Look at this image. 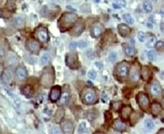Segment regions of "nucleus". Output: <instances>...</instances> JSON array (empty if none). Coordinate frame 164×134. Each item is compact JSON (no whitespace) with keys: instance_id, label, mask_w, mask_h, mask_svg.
I'll return each instance as SVG.
<instances>
[{"instance_id":"1","label":"nucleus","mask_w":164,"mask_h":134,"mask_svg":"<svg viewBox=\"0 0 164 134\" xmlns=\"http://www.w3.org/2000/svg\"><path fill=\"white\" fill-rule=\"evenodd\" d=\"M78 20V17L76 14L71 12H66L64 13L60 19L58 20V27L61 32H66L70 28L75 25V23Z\"/></svg>"},{"instance_id":"2","label":"nucleus","mask_w":164,"mask_h":134,"mask_svg":"<svg viewBox=\"0 0 164 134\" xmlns=\"http://www.w3.org/2000/svg\"><path fill=\"white\" fill-rule=\"evenodd\" d=\"M54 82V70L53 67H48L46 68L41 77V83L44 87H50Z\"/></svg>"},{"instance_id":"3","label":"nucleus","mask_w":164,"mask_h":134,"mask_svg":"<svg viewBox=\"0 0 164 134\" xmlns=\"http://www.w3.org/2000/svg\"><path fill=\"white\" fill-rule=\"evenodd\" d=\"M82 101L86 105H93L98 102V96L96 91L92 88H86L81 94Z\"/></svg>"},{"instance_id":"4","label":"nucleus","mask_w":164,"mask_h":134,"mask_svg":"<svg viewBox=\"0 0 164 134\" xmlns=\"http://www.w3.org/2000/svg\"><path fill=\"white\" fill-rule=\"evenodd\" d=\"M66 65L71 70H78L80 68V62L78 54L76 53H70L66 55Z\"/></svg>"},{"instance_id":"5","label":"nucleus","mask_w":164,"mask_h":134,"mask_svg":"<svg viewBox=\"0 0 164 134\" xmlns=\"http://www.w3.org/2000/svg\"><path fill=\"white\" fill-rule=\"evenodd\" d=\"M34 35L36 37V39H38V41L41 42L45 43L49 41V34H48L47 28L42 25H40L38 27L36 28Z\"/></svg>"},{"instance_id":"6","label":"nucleus","mask_w":164,"mask_h":134,"mask_svg":"<svg viewBox=\"0 0 164 134\" xmlns=\"http://www.w3.org/2000/svg\"><path fill=\"white\" fill-rule=\"evenodd\" d=\"M130 71V66L126 61L119 63L115 68V73L120 78H126Z\"/></svg>"},{"instance_id":"7","label":"nucleus","mask_w":164,"mask_h":134,"mask_svg":"<svg viewBox=\"0 0 164 134\" xmlns=\"http://www.w3.org/2000/svg\"><path fill=\"white\" fill-rule=\"evenodd\" d=\"M25 46L28 52H30L31 54H34L40 53L41 48L40 42L34 39H28L25 42Z\"/></svg>"},{"instance_id":"8","label":"nucleus","mask_w":164,"mask_h":134,"mask_svg":"<svg viewBox=\"0 0 164 134\" xmlns=\"http://www.w3.org/2000/svg\"><path fill=\"white\" fill-rule=\"evenodd\" d=\"M136 99H137V103L139 104L140 108L143 111H147L149 109V99L146 94L140 92L137 95Z\"/></svg>"},{"instance_id":"9","label":"nucleus","mask_w":164,"mask_h":134,"mask_svg":"<svg viewBox=\"0 0 164 134\" xmlns=\"http://www.w3.org/2000/svg\"><path fill=\"white\" fill-rule=\"evenodd\" d=\"M15 78L18 82H24L27 78V70L25 67L18 66L15 70Z\"/></svg>"},{"instance_id":"10","label":"nucleus","mask_w":164,"mask_h":134,"mask_svg":"<svg viewBox=\"0 0 164 134\" xmlns=\"http://www.w3.org/2000/svg\"><path fill=\"white\" fill-rule=\"evenodd\" d=\"M104 30H105V28H104L102 24H100V23H95L91 26V30H90L91 37H93V38H99L104 32Z\"/></svg>"},{"instance_id":"11","label":"nucleus","mask_w":164,"mask_h":134,"mask_svg":"<svg viewBox=\"0 0 164 134\" xmlns=\"http://www.w3.org/2000/svg\"><path fill=\"white\" fill-rule=\"evenodd\" d=\"M130 72V79L133 83H137L140 79V67L139 64H133L131 70L129 71Z\"/></svg>"},{"instance_id":"12","label":"nucleus","mask_w":164,"mask_h":134,"mask_svg":"<svg viewBox=\"0 0 164 134\" xmlns=\"http://www.w3.org/2000/svg\"><path fill=\"white\" fill-rule=\"evenodd\" d=\"M62 93V89L58 85H54V87H52L50 95H49V99L52 102H56L60 99V96Z\"/></svg>"},{"instance_id":"13","label":"nucleus","mask_w":164,"mask_h":134,"mask_svg":"<svg viewBox=\"0 0 164 134\" xmlns=\"http://www.w3.org/2000/svg\"><path fill=\"white\" fill-rule=\"evenodd\" d=\"M61 129L64 133H67V134H71L73 133L74 131V125L73 123L70 120H65V121H62L61 124Z\"/></svg>"},{"instance_id":"14","label":"nucleus","mask_w":164,"mask_h":134,"mask_svg":"<svg viewBox=\"0 0 164 134\" xmlns=\"http://www.w3.org/2000/svg\"><path fill=\"white\" fill-rule=\"evenodd\" d=\"M84 29V23L83 20H80L78 23L75 24L73 29L71 31V35L75 36V37H78V36H80L83 33Z\"/></svg>"},{"instance_id":"15","label":"nucleus","mask_w":164,"mask_h":134,"mask_svg":"<svg viewBox=\"0 0 164 134\" xmlns=\"http://www.w3.org/2000/svg\"><path fill=\"white\" fill-rule=\"evenodd\" d=\"M117 29H118V32L119 34L122 36V37H128L130 35L131 33V29L130 27L126 25V24H120L118 26H117Z\"/></svg>"},{"instance_id":"16","label":"nucleus","mask_w":164,"mask_h":134,"mask_svg":"<svg viewBox=\"0 0 164 134\" xmlns=\"http://www.w3.org/2000/svg\"><path fill=\"white\" fill-rule=\"evenodd\" d=\"M132 113V109L131 107L130 106H124L121 108V112H120V116H121V118L123 120H128L130 116V114Z\"/></svg>"},{"instance_id":"17","label":"nucleus","mask_w":164,"mask_h":134,"mask_svg":"<svg viewBox=\"0 0 164 134\" xmlns=\"http://www.w3.org/2000/svg\"><path fill=\"white\" fill-rule=\"evenodd\" d=\"M140 76H142V78L144 81H149L152 76V71L150 70V69L147 68V67H143V68H141V70H140Z\"/></svg>"},{"instance_id":"18","label":"nucleus","mask_w":164,"mask_h":134,"mask_svg":"<svg viewBox=\"0 0 164 134\" xmlns=\"http://www.w3.org/2000/svg\"><path fill=\"white\" fill-rule=\"evenodd\" d=\"M11 79H12V73L9 70H5L2 74H1V81L4 83H9L11 82Z\"/></svg>"},{"instance_id":"19","label":"nucleus","mask_w":164,"mask_h":134,"mask_svg":"<svg viewBox=\"0 0 164 134\" xmlns=\"http://www.w3.org/2000/svg\"><path fill=\"white\" fill-rule=\"evenodd\" d=\"M150 91H151V94L153 96H160L161 93H162V88L160 87V84L159 83H154L151 84V87H150Z\"/></svg>"},{"instance_id":"20","label":"nucleus","mask_w":164,"mask_h":134,"mask_svg":"<svg viewBox=\"0 0 164 134\" xmlns=\"http://www.w3.org/2000/svg\"><path fill=\"white\" fill-rule=\"evenodd\" d=\"M113 128L114 130H116L118 132H122L124 130H126V124H125L123 121H120V120H116L114 121V123L113 124Z\"/></svg>"},{"instance_id":"21","label":"nucleus","mask_w":164,"mask_h":134,"mask_svg":"<svg viewBox=\"0 0 164 134\" xmlns=\"http://www.w3.org/2000/svg\"><path fill=\"white\" fill-rule=\"evenodd\" d=\"M162 111V107H161V105L158 102H154L152 103L151 105V113L153 116H159V114L161 113Z\"/></svg>"},{"instance_id":"22","label":"nucleus","mask_w":164,"mask_h":134,"mask_svg":"<svg viewBox=\"0 0 164 134\" xmlns=\"http://www.w3.org/2000/svg\"><path fill=\"white\" fill-rule=\"evenodd\" d=\"M22 94H24L25 97H27V98H30V97H32L33 94H34V89L32 88L31 85L26 84V85H25V87L22 88Z\"/></svg>"},{"instance_id":"23","label":"nucleus","mask_w":164,"mask_h":134,"mask_svg":"<svg viewBox=\"0 0 164 134\" xmlns=\"http://www.w3.org/2000/svg\"><path fill=\"white\" fill-rule=\"evenodd\" d=\"M69 100H70V91H69V88H67V89H66L64 91L63 94L61 93L59 104L60 105H64V104H66L67 101H69Z\"/></svg>"},{"instance_id":"24","label":"nucleus","mask_w":164,"mask_h":134,"mask_svg":"<svg viewBox=\"0 0 164 134\" xmlns=\"http://www.w3.org/2000/svg\"><path fill=\"white\" fill-rule=\"evenodd\" d=\"M123 48H124V52L126 54V55L128 56H133L136 53L135 49L132 47V46H130V45H127V44H124L123 45Z\"/></svg>"},{"instance_id":"25","label":"nucleus","mask_w":164,"mask_h":134,"mask_svg":"<svg viewBox=\"0 0 164 134\" xmlns=\"http://www.w3.org/2000/svg\"><path fill=\"white\" fill-rule=\"evenodd\" d=\"M64 113H65V112H64L63 109H58V110L56 111L54 116V121H55L56 123L60 122V121L63 119V117H64Z\"/></svg>"},{"instance_id":"26","label":"nucleus","mask_w":164,"mask_h":134,"mask_svg":"<svg viewBox=\"0 0 164 134\" xmlns=\"http://www.w3.org/2000/svg\"><path fill=\"white\" fill-rule=\"evenodd\" d=\"M51 61V57L50 55L48 54H45L41 56V64L42 66H46L48 63H49Z\"/></svg>"},{"instance_id":"27","label":"nucleus","mask_w":164,"mask_h":134,"mask_svg":"<svg viewBox=\"0 0 164 134\" xmlns=\"http://www.w3.org/2000/svg\"><path fill=\"white\" fill-rule=\"evenodd\" d=\"M123 19L125 20V22H126L127 24H129V25H133L134 24V19L132 18V16L130 13H125L123 15Z\"/></svg>"},{"instance_id":"28","label":"nucleus","mask_w":164,"mask_h":134,"mask_svg":"<svg viewBox=\"0 0 164 134\" xmlns=\"http://www.w3.org/2000/svg\"><path fill=\"white\" fill-rule=\"evenodd\" d=\"M153 9V6L150 3V1H144L143 2V11L146 12H151Z\"/></svg>"},{"instance_id":"29","label":"nucleus","mask_w":164,"mask_h":134,"mask_svg":"<svg viewBox=\"0 0 164 134\" xmlns=\"http://www.w3.org/2000/svg\"><path fill=\"white\" fill-rule=\"evenodd\" d=\"M144 127H146V129L148 130H151L154 129V127H155V124H154V122L150 119H146V121H144Z\"/></svg>"},{"instance_id":"30","label":"nucleus","mask_w":164,"mask_h":134,"mask_svg":"<svg viewBox=\"0 0 164 134\" xmlns=\"http://www.w3.org/2000/svg\"><path fill=\"white\" fill-rule=\"evenodd\" d=\"M6 56V48L3 43L0 42V59H3Z\"/></svg>"},{"instance_id":"31","label":"nucleus","mask_w":164,"mask_h":134,"mask_svg":"<svg viewBox=\"0 0 164 134\" xmlns=\"http://www.w3.org/2000/svg\"><path fill=\"white\" fill-rule=\"evenodd\" d=\"M156 56H157V54L155 51H153V50H150L148 53H147V57H148V59L150 61H154L156 59Z\"/></svg>"},{"instance_id":"32","label":"nucleus","mask_w":164,"mask_h":134,"mask_svg":"<svg viewBox=\"0 0 164 134\" xmlns=\"http://www.w3.org/2000/svg\"><path fill=\"white\" fill-rule=\"evenodd\" d=\"M111 105H112V108L114 111H118L121 108V102L120 101H113L111 103Z\"/></svg>"},{"instance_id":"33","label":"nucleus","mask_w":164,"mask_h":134,"mask_svg":"<svg viewBox=\"0 0 164 134\" xmlns=\"http://www.w3.org/2000/svg\"><path fill=\"white\" fill-rule=\"evenodd\" d=\"M156 42H157V41H156V40H155V38H154V37H151V38H149V40H148L146 45H147V47L151 48V47H154V46H155Z\"/></svg>"},{"instance_id":"34","label":"nucleus","mask_w":164,"mask_h":134,"mask_svg":"<svg viewBox=\"0 0 164 134\" xmlns=\"http://www.w3.org/2000/svg\"><path fill=\"white\" fill-rule=\"evenodd\" d=\"M143 116L142 114H139V113H135V114L133 116V117H132V125L134 123H137L138 122V120L142 117Z\"/></svg>"},{"instance_id":"35","label":"nucleus","mask_w":164,"mask_h":134,"mask_svg":"<svg viewBox=\"0 0 164 134\" xmlns=\"http://www.w3.org/2000/svg\"><path fill=\"white\" fill-rule=\"evenodd\" d=\"M116 58H117V54H116V53H115V52H112L109 54V60L111 62H114L115 60H116Z\"/></svg>"},{"instance_id":"36","label":"nucleus","mask_w":164,"mask_h":134,"mask_svg":"<svg viewBox=\"0 0 164 134\" xmlns=\"http://www.w3.org/2000/svg\"><path fill=\"white\" fill-rule=\"evenodd\" d=\"M155 46H156V48H157L158 52H162V51H163V46H164V44H163L162 41H158V42H156Z\"/></svg>"},{"instance_id":"37","label":"nucleus","mask_w":164,"mask_h":134,"mask_svg":"<svg viewBox=\"0 0 164 134\" xmlns=\"http://www.w3.org/2000/svg\"><path fill=\"white\" fill-rule=\"evenodd\" d=\"M138 39L141 42H143V41H146V33H143V32H140L138 34Z\"/></svg>"},{"instance_id":"38","label":"nucleus","mask_w":164,"mask_h":134,"mask_svg":"<svg viewBox=\"0 0 164 134\" xmlns=\"http://www.w3.org/2000/svg\"><path fill=\"white\" fill-rule=\"evenodd\" d=\"M87 76H88V78H89V79L95 80V79H96V76H97V74H96V71H94V70H89L88 73H87Z\"/></svg>"},{"instance_id":"39","label":"nucleus","mask_w":164,"mask_h":134,"mask_svg":"<svg viewBox=\"0 0 164 134\" xmlns=\"http://www.w3.org/2000/svg\"><path fill=\"white\" fill-rule=\"evenodd\" d=\"M77 45H78L80 48H82V49H83V48H85L86 46H87V44H86V42H85V41H80L78 43H77Z\"/></svg>"},{"instance_id":"40","label":"nucleus","mask_w":164,"mask_h":134,"mask_svg":"<svg viewBox=\"0 0 164 134\" xmlns=\"http://www.w3.org/2000/svg\"><path fill=\"white\" fill-rule=\"evenodd\" d=\"M84 130H85V123H82L79 127L78 131H79V133H82V132H84Z\"/></svg>"},{"instance_id":"41","label":"nucleus","mask_w":164,"mask_h":134,"mask_svg":"<svg viewBox=\"0 0 164 134\" xmlns=\"http://www.w3.org/2000/svg\"><path fill=\"white\" fill-rule=\"evenodd\" d=\"M104 116H105L106 120H107L108 122H109V121H111V120H112V118H113V116H111L109 112H106V113H105V114H104Z\"/></svg>"},{"instance_id":"42","label":"nucleus","mask_w":164,"mask_h":134,"mask_svg":"<svg viewBox=\"0 0 164 134\" xmlns=\"http://www.w3.org/2000/svg\"><path fill=\"white\" fill-rule=\"evenodd\" d=\"M116 2L118 3V6L120 8L126 6V1H125V0H116Z\"/></svg>"},{"instance_id":"43","label":"nucleus","mask_w":164,"mask_h":134,"mask_svg":"<svg viewBox=\"0 0 164 134\" xmlns=\"http://www.w3.org/2000/svg\"><path fill=\"white\" fill-rule=\"evenodd\" d=\"M76 47H77V43H76V42L72 41V42L70 43V46H69L70 50H75V49H76Z\"/></svg>"},{"instance_id":"44","label":"nucleus","mask_w":164,"mask_h":134,"mask_svg":"<svg viewBox=\"0 0 164 134\" xmlns=\"http://www.w3.org/2000/svg\"><path fill=\"white\" fill-rule=\"evenodd\" d=\"M96 66H97L98 69H100V70H102V69H103V64L100 63V62H97V63H96Z\"/></svg>"},{"instance_id":"45","label":"nucleus","mask_w":164,"mask_h":134,"mask_svg":"<svg viewBox=\"0 0 164 134\" xmlns=\"http://www.w3.org/2000/svg\"><path fill=\"white\" fill-rule=\"evenodd\" d=\"M113 8H116V9H118V8H120V7L116 4V3H113Z\"/></svg>"},{"instance_id":"46","label":"nucleus","mask_w":164,"mask_h":134,"mask_svg":"<svg viewBox=\"0 0 164 134\" xmlns=\"http://www.w3.org/2000/svg\"><path fill=\"white\" fill-rule=\"evenodd\" d=\"M87 85H88V87H93V83H92L90 81H88V82H87Z\"/></svg>"},{"instance_id":"47","label":"nucleus","mask_w":164,"mask_h":134,"mask_svg":"<svg viewBox=\"0 0 164 134\" xmlns=\"http://www.w3.org/2000/svg\"><path fill=\"white\" fill-rule=\"evenodd\" d=\"M160 30H161V32H163V23L160 24Z\"/></svg>"},{"instance_id":"48","label":"nucleus","mask_w":164,"mask_h":134,"mask_svg":"<svg viewBox=\"0 0 164 134\" xmlns=\"http://www.w3.org/2000/svg\"><path fill=\"white\" fill-rule=\"evenodd\" d=\"M0 17H3V11H2V9H0Z\"/></svg>"},{"instance_id":"49","label":"nucleus","mask_w":164,"mask_h":134,"mask_svg":"<svg viewBox=\"0 0 164 134\" xmlns=\"http://www.w3.org/2000/svg\"><path fill=\"white\" fill-rule=\"evenodd\" d=\"M147 26H148V27H150V28H151V27H152V26H153V25H151V23H148V25H147Z\"/></svg>"},{"instance_id":"50","label":"nucleus","mask_w":164,"mask_h":134,"mask_svg":"<svg viewBox=\"0 0 164 134\" xmlns=\"http://www.w3.org/2000/svg\"><path fill=\"white\" fill-rule=\"evenodd\" d=\"M159 133H163V129H161L160 131H159Z\"/></svg>"},{"instance_id":"51","label":"nucleus","mask_w":164,"mask_h":134,"mask_svg":"<svg viewBox=\"0 0 164 134\" xmlns=\"http://www.w3.org/2000/svg\"><path fill=\"white\" fill-rule=\"evenodd\" d=\"M4 1V0H0V4H2V2Z\"/></svg>"},{"instance_id":"52","label":"nucleus","mask_w":164,"mask_h":134,"mask_svg":"<svg viewBox=\"0 0 164 134\" xmlns=\"http://www.w3.org/2000/svg\"><path fill=\"white\" fill-rule=\"evenodd\" d=\"M96 2H100V0H96Z\"/></svg>"}]
</instances>
